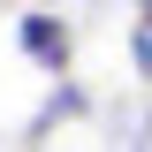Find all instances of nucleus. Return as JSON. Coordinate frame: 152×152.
Instances as JSON below:
<instances>
[{
	"instance_id": "1",
	"label": "nucleus",
	"mask_w": 152,
	"mask_h": 152,
	"mask_svg": "<svg viewBox=\"0 0 152 152\" xmlns=\"http://www.w3.org/2000/svg\"><path fill=\"white\" fill-rule=\"evenodd\" d=\"M15 46L23 61H38L46 76H69V53H76V38L61 15H46V8H31V15H15Z\"/></svg>"
},
{
	"instance_id": "2",
	"label": "nucleus",
	"mask_w": 152,
	"mask_h": 152,
	"mask_svg": "<svg viewBox=\"0 0 152 152\" xmlns=\"http://www.w3.org/2000/svg\"><path fill=\"white\" fill-rule=\"evenodd\" d=\"M84 107H91V99H84V84H69V76H61V84H53V99L31 114V137H23V145H46V137H53L61 122H76Z\"/></svg>"
},
{
	"instance_id": "3",
	"label": "nucleus",
	"mask_w": 152,
	"mask_h": 152,
	"mask_svg": "<svg viewBox=\"0 0 152 152\" xmlns=\"http://www.w3.org/2000/svg\"><path fill=\"white\" fill-rule=\"evenodd\" d=\"M129 69H137V84H152V23L145 15L129 23Z\"/></svg>"
},
{
	"instance_id": "4",
	"label": "nucleus",
	"mask_w": 152,
	"mask_h": 152,
	"mask_svg": "<svg viewBox=\"0 0 152 152\" xmlns=\"http://www.w3.org/2000/svg\"><path fill=\"white\" fill-rule=\"evenodd\" d=\"M137 15H145V23H152V0H137Z\"/></svg>"
}]
</instances>
